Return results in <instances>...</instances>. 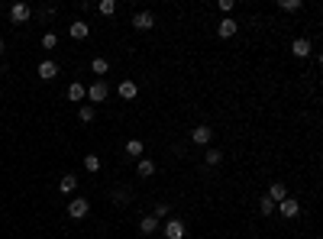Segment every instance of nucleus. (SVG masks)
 <instances>
[{"mask_svg":"<svg viewBox=\"0 0 323 239\" xmlns=\"http://www.w3.org/2000/svg\"><path fill=\"white\" fill-rule=\"evenodd\" d=\"M84 168L87 172H100V159L97 155H84Z\"/></svg>","mask_w":323,"mask_h":239,"instance_id":"nucleus-23","label":"nucleus"},{"mask_svg":"<svg viewBox=\"0 0 323 239\" xmlns=\"http://www.w3.org/2000/svg\"><path fill=\"white\" fill-rule=\"evenodd\" d=\"M133 26L146 32V29H152V26H155V16H152V13H146V10H139V13L133 16Z\"/></svg>","mask_w":323,"mask_h":239,"instance_id":"nucleus-5","label":"nucleus"},{"mask_svg":"<svg viewBox=\"0 0 323 239\" xmlns=\"http://www.w3.org/2000/svg\"><path fill=\"white\" fill-rule=\"evenodd\" d=\"M259 214H275V201H272L269 194L259 197Z\"/></svg>","mask_w":323,"mask_h":239,"instance_id":"nucleus-20","label":"nucleus"},{"mask_svg":"<svg viewBox=\"0 0 323 239\" xmlns=\"http://www.w3.org/2000/svg\"><path fill=\"white\" fill-rule=\"evenodd\" d=\"M0 55H3V39H0Z\"/></svg>","mask_w":323,"mask_h":239,"instance_id":"nucleus-29","label":"nucleus"},{"mask_svg":"<svg viewBox=\"0 0 323 239\" xmlns=\"http://www.w3.org/2000/svg\"><path fill=\"white\" fill-rule=\"evenodd\" d=\"M236 29H239L236 19L223 16V19H220V26H217V36H220V39H230V36H236Z\"/></svg>","mask_w":323,"mask_h":239,"instance_id":"nucleus-4","label":"nucleus"},{"mask_svg":"<svg viewBox=\"0 0 323 239\" xmlns=\"http://www.w3.org/2000/svg\"><path fill=\"white\" fill-rule=\"evenodd\" d=\"M107 94H110V87L104 84V81H94V84L87 87V97H91L94 104H104V100H107Z\"/></svg>","mask_w":323,"mask_h":239,"instance_id":"nucleus-3","label":"nucleus"},{"mask_svg":"<svg viewBox=\"0 0 323 239\" xmlns=\"http://www.w3.org/2000/svg\"><path fill=\"white\" fill-rule=\"evenodd\" d=\"M91 71H94V74H107V71H110V61L97 55V58H94V61H91Z\"/></svg>","mask_w":323,"mask_h":239,"instance_id":"nucleus-17","label":"nucleus"},{"mask_svg":"<svg viewBox=\"0 0 323 239\" xmlns=\"http://www.w3.org/2000/svg\"><path fill=\"white\" fill-rule=\"evenodd\" d=\"M78 117H81V123H94V117H97V110H94L91 104H84V107L78 110Z\"/></svg>","mask_w":323,"mask_h":239,"instance_id":"nucleus-19","label":"nucleus"},{"mask_svg":"<svg viewBox=\"0 0 323 239\" xmlns=\"http://www.w3.org/2000/svg\"><path fill=\"white\" fill-rule=\"evenodd\" d=\"M275 207H278V214H281V217H288V220L301 214V204L294 201V197H285V201H281V204H275Z\"/></svg>","mask_w":323,"mask_h":239,"instance_id":"nucleus-2","label":"nucleus"},{"mask_svg":"<svg viewBox=\"0 0 323 239\" xmlns=\"http://www.w3.org/2000/svg\"><path fill=\"white\" fill-rule=\"evenodd\" d=\"M68 32H71V39H87V32H91V26H87L84 19H74V23L68 26Z\"/></svg>","mask_w":323,"mask_h":239,"instance_id":"nucleus-9","label":"nucleus"},{"mask_svg":"<svg viewBox=\"0 0 323 239\" xmlns=\"http://www.w3.org/2000/svg\"><path fill=\"white\" fill-rule=\"evenodd\" d=\"M159 230V217H142L139 220V233H155Z\"/></svg>","mask_w":323,"mask_h":239,"instance_id":"nucleus-15","label":"nucleus"},{"mask_svg":"<svg viewBox=\"0 0 323 239\" xmlns=\"http://www.w3.org/2000/svg\"><path fill=\"white\" fill-rule=\"evenodd\" d=\"M281 10H288V13H294V10H301V3H298V0H281Z\"/></svg>","mask_w":323,"mask_h":239,"instance_id":"nucleus-26","label":"nucleus"},{"mask_svg":"<svg viewBox=\"0 0 323 239\" xmlns=\"http://www.w3.org/2000/svg\"><path fill=\"white\" fill-rule=\"evenodd\" d=\"M152 217H168V204H159V207H155V214Z\"/></svg>","mask_w":323,"mask_h":239,"instance_id":"nucleus-27","label":"nucleus"},{"mask_svg":"<svg viewBox=\"0 0 323 239\" xmlns=\"http://www.w3.org/2000/svg\"><path fill=\"white\" fill-rule=\"evenodd\" d=\"M36 71H39V78H42V81L58 78V65H55V61H49V58H45V61H39V68H36Z\"/></svg>","mask_w":323,"mask_h":239,"instance_id":"nucleus-6","label":"nucleus"},{"mask_svg":"<svg viewBox=\"0 0 323 239\" xmlns=\"http://www.w3.org/2000/svg\"><path fill=\"white\" fill-rule=\"evenodd\" d=\"M269 197H272L275 204H281V201H285V197H288V188H285V181H275L272 188H269Z\"/></svg>","mask_w":323,"mask_h":239,"instance_id":"nucleus-12","label":"nucleus"},{"mask_svg":"<svg viewBox=\"0 0 323 239\" xmlns=\"http://www.w3.org/2000/svg\"><path fill=\"white\" fill-rule=\"evenodd\" d=\"M55 45H58V36H55V32H45L42 36V49H55Z\"/></svg>","mask_w":323,"mask_h":239,"instance_id":"nucleus-25","label":"nucleus"},{"mask_svg":"<svg viewBox=\"0 0 323 239\" xmlns=\"http://www.w3.org/2000/svg\"><path fill=\"white\" fill-rule=\"evenodd\" d=\"M204 159H207V165H220V162H223V152H220V149H207Z\"/></svg>","mask_w":323,"mask_h":239,"instance_id":"nucleus-22","label":"nucleus"},{"mask_svg":"<svg viewBox=\"0 0 323 239\" xmlns=\"http://www.w3.org/2000/svg\"><path fill=\"white\" fill-rule=\"evenodd\" d=\"M217 6H220V10H223V13H230V10H233V0H220Z\"/></svg>","mask_w":323,"mask_h":239,"instance_id":"nucleus-28","label":"nucleus"},{"mask_svg":"<svg viewBox=\"0 0 323 239\" xmlns=\"http://www.w3.org/2000/svg\"><path fill=\"white\" fill-rule=\"evenodd\" d=\"M116 91H120L123 100H133L136 94H139V87H136V81H120V87H116Z\"/></svg>","mask_w":323,"mask_h":239,"instance_id":"nucleus-11","label":"nucleus"},{"mask_svg":"<svg viewBox=\"0 0 323 239\" xmlns=\"http://www.w3.org/2000/svg\"><path fill=\"white\" fill-rule=\"evenodd\" d=\"M291 52L298 58H307V55H311V39H294V42H291Z\"/></svg>","mask_w":323,"mask_h":239,"instance_id":"nucleus-10","label":"nucleus"},{"mask_svg":"<svg viewBox=\"0 0 323 239\" xmlns=\"http://www.w3.org/2000/svg\"><path fill=\"white\" fill-rule=\"evenodd\" d=\"M136 172H139V178H152V175H155V162L152 159H139Z\"/></svg>","mask_w":323,"mask_h":239,"instance_id":"nucleus-14","label":"nucleus"},{"mask_svg":"<svg viewBox=\"0 0 323 239\" xmlns=\"http://www.w3.org/2000/svg\"><path fill=\"white\" fill-rule=\"evenodd\" d=\"M210 136H214V133H210V126H197L194 133H191V139H194L197 146H207V142H210Z\"/></svg>","mask_w":323,"mask_h":239,"instance_id":"nucleus-13","label":"nucleus"},{"mask_svg":"<svg viewBox=\"0 0 323 239\" xmlns=\"http://www.w3.org/2000/svg\"><path fill=\"white\" fill-rule=\"evenodd\" d=\"M87 97V87L84 84H71L68 87V100H84Z\"/></svg>","mask_w":323,"mask_h":239,"instance_id":"nucleus-16","label":"nucleus"},{"mask_svg":"<svg viewBox=\"0 0 323 239\" xmlns=\"http://www.w3.org/2000/svg\"><path fill=\"white\" fill-rule=\"evenodd\" d=\"M142 152H146V146H142L139 139H129L126 142V155H142Z\"/></svg>","mask_w":323,"mask_h":239,"instance_id":"nucleus-21","label":"nucleus"},{"mask_svg":"<svg viewBox=\"0 0 323 239\" xmlns=\"http://www.w3.org/2000/svg\"><path fill=\"white\" fill-rule=\"evenodd\" d=\"M58 188H61V191H65V194H71V191H74V188H78V178H74V175H65V178H61V181H58Z\"/></svg>","mask_w":323,"mask_h":239,"instance_id":"nucleus-18","label":"nucleus"},{"mask_svg":"<svg viewBox=\"0 0 323 239\" xmlns=\"http://www.w3.org/2000/svg\"><path fill=\"white\" fill-rule=\"evenodd\" d=\"M87 210H91V204H87L84 197H74V201L68 204V217H71V220H81V217H87Z\"/></svg>","mask_w":323,"mask_h":239,"instance_id":"nucleus-1","label":"nucleus"},{"mask_svg":"<svg viewBox=\"0 0 323 239\" xmlns=\"http://www.w3.org/2000/svg\"><path fill=\"white\" fill-rule=\"evenodd\" d=\"M165 239H184V223L181 220H168L165 223Z\"/></svg>","mask_w":323,"mask_h":239,"instance_id":"nucleus-8","label":"nucleus"},{"mask_svg":"<svg viewBox=\"0 0 323 239\" xmlns=\"http://www.w3.org/2000/svg\"><path fill=\"white\" fill-rule=\"evenodd\" d=\"M29 3H13L10 6V19H13V23H26V19H29Z\"/></svg>","mask_w":323,"mask_h":239,"instance_id":"nucleus-7","label":"nucleus"},{"mask_svg":"<svg viewBox=\"0 0 323 239\" xmlns=\"http://www.w3.org/2000/svg\"><path fill=\"white\" fill-rule=\"evenodd\" d=\"M97 10H100V13H104V16H113V10H116V3H113V0H100V3H97Z\"/></svg>","mask_w":323,"mask_h":239,"instance_id":"nucleus-24","label":"nucleus"}]
</instances>
